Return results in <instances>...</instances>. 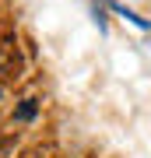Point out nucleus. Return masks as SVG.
I'll return each mask as SVG.
<instances>
[{
    "instance_id": "f257e3e1",
    "label": "nucleus",
    "mask_w": 151,
    "mask_h": 158,
    "mask_svg": "<svg viewBox=\"0 0 151 158\" xmlns=\"http://www.w3.org/2000/svg\"><path fill=\"white\" fill-rule=\"evenodd\" d=\"M39 116V98H21V106L14 109V119L18 123H32Z\"/></svg>"
},
{
    "instance_id": "f03ea898",
    "label": "nucleus",
    "mask_w": 151,
    "mask_h": 158,
    "mask_svg": "<svg viewBox=\"0 0 151 158\" xmlns=\"http://www.w3.org/2000/svg\"><path fill=\"white\" fill-rule=\"evenodd\" d=\"M116 14H120V18H127L130 25H137V28H144V32H151V21H148V18H141L137 11H127V7H120V4H116Z\"/></svg>"
}]
</instances>
